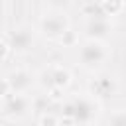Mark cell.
<instances>
[{
  "instance_id": "obj_1",
  "label": "cell",
  "mask_w": 126,
  "mask_h": 126,
  "mask_svg": "<svg viewBox=\"0 0 126 126\" xmlns=\"http://www.w3.org/2000/svg\"><path fill=\"white\" fill-rule=\"evenodd\" d=\"M65 114L79 126H89L93 120H96L98 104L91 96H75L69 102H65Z\"/></svg>"
},
{
  "instance_id": "obj_2",
  "label": "cell",
  "mask_w": 126,
  "mask_h": 126,
  "mask_svg": "<svg viewBox=\"0 0 126 126\" xmlns=\"http://www.w3.org/2000/svg\"><path fill=\"white\" fill-rule=\"evenodd\" d=\"M106 57H108L106 47L94 39H87L79 49V61L85 69H98L106 61Z\"/></svg>"
},
{
  "instance_id": "obj_3",
  "label": "cell",
  "mask_w": 126,
  "mask_h": 126,
  "mask_svg": "<svg viewBox=\"0 0 126 126\" xmlns=\"http://www.w3.org/2000/svg\"><path fill=\"white\" fill-rule=\"evenodd\" d=\"M4 41L10 45L12 51L24 53V51H30V49L33 47V43H35V33H33V30L28 28V26H18V28H14L12 32H8V35H6Z\"/></svg>"
},
{
  "instance_id": "obj_4",
  "label": "cell",
  "mask_w": 126,
  "mask_h": 126,
  "mask_svg": "<svg viewBox=\"0 0 126 126\" xmlns=\"http://www.w3.org/2000/svg\"><path fill=\"white\" fill-rule=\"evenodd\" d=\"M41 32L51 39H61L69 32V22L63 12H47L41 18Z\"/></svg>"
},
{
  "instance_id": "obj_5",
  "label": "cell",
  "mask_w": 126,
  "mask_h": 126,
  "mask_svg": "<svg viewBox=\"0 0 126 126\" xmlns=\"http://www.w3.org/2000/svg\"><path fill=\"white\" fill-rule=\"evenodd\" d=\"M30 108H33V102L26 94H10L2 100V114L10 120L24 118L30 112Z\"/></svg>"
},
{
  "instance_id": "obj_6",
  "label": "cell",
  "mask_w": 126,
  "mask_h": 126,
  "mask_svg": "<svg viewBox=\"0 0 126 126\" xmlns=\"http://www.w3.org/2000/svg\"><path fill=\"white\" fill-rule=\"evenodd\" d=\"M4 79L8 81L12 94H24L33 85V75L30 71H26V69H16V71L8 73Z\"/></svg>"
},
{
  "instance_id": "obj_7",
  "label": "cell",
  "mask_w": 126,
  "mask_h": 126,
  "mask_svg": "<svg viewBox=\"0 0 126 126\" xmlns=\"http://www.w3.org/2000/svg\"><path fill=\"white\" fill-rule=\"evenodd\" d=\"M110 30H112V26H110L108 18H100V20H87V26H85L87 37H89V39H94V41L104 39V37L110 33Z\"/></svg>"
},
{
  "instance_id": "obj_8",
  "label": "cell",
  "mask_w": 126,
  "mask_h": 126,
  "mask_svg": "<svg viewBox=\"0 0 126 126\" xmlns=\"http://www.w3.org/2000/svg\"><path fill=\"white\" fill-rule=\"evenodd\" d=\"M43 79H47V87L49 89H65L67 85H69V81H71V75H69V71L67 69H63V67H55V69H49V71H43V75H41Z\"/></svg>"
},
{
  "instance_id": "obj_9",
  "label": "cell",
  "mask_w": 126,
  "mask_h": 126,
  "mask_svg": "<svg viewBox=\"0 0 126 126\" xmlns=\"http://www.w3.org/2000/svg\"><path fill=\"white\" fill-rule=\"evenodd\" d=\"M91 91L94 96H112V93L116 91V83L110 77H98L93 81Z\"/></svg>"
},
{
  "instance_id": "obj_10",
  "label": "cell",
  "mask_w": 126,
  "mask_h": 126,
  "mask_svg": "<svg viewBox=\"0 0 126 126\" xmlns=\"http://www.w3.org/2000/svg\"><path fill=\"white\" fill-rule=\"evenodd\" d=\"M83 14L89 16V20H100V18H108L104 8H102V2H85L83 4Z\"/></svg>"
},
{
  "instance_id": "obj_11",
  "label": "cell",
  "mask_w": 126,
  "mask_h": 126,
  "mask_svg": "<svg viewBox=\"0 0 126 126\" xmlns=\"http://www.w3.org/2000/svg\"><path fill=\"white\" fill-rule=\"evenodd\" d=\"M108 126H126V110H118L108 118Z\"/></svg>"
},
{
  "instance_id": "obj_12",
  "label": "cell",
  "mask_w": 126,
  "mask_h": 126,
  "mask_svg": "<svg viewBox=\"0 0 126 126\" xmlns=\"http://www.w3.org/2000/svg\"><path fill=\"white\" fill-rule=\"evenodd\" d=\"M102 8H104L106 16H114L116 12H120L124 8V4L122 2H102Z\"/></svg>"
},
{
  "instance_id": "obj_13",
  "label": "cell",
  "mask_w": 126,
  "mask_h": 126,
  "mask_svg": "<svg viewBox=\"0 0 126 126\" xmlns=\"http://www.w3.org/2000/svg\"><path fill=\"white\" fill-rule=\"evenodd\" d=\"M39 126H57V118L53 114H43L39 120Z\"/></svg>"
},
{
  "instance_id": "obj_14",
  "label": "cell",
  "mask_w": 126,
  "mask_h": 126,
  "mask_svg": "<svg viewBox=\"0 0 126 126\" xmlns=\"http://www.w3.org/2000/svg\"><path fill=\"white\" fill-rule=\"evenodd\" d=\"M73 37H75V35H73V32L69 30V32H67V33H65V35L61 37V43H67V45H69V43H73V41H75Z\"/></svg>"
}]
</instances>
